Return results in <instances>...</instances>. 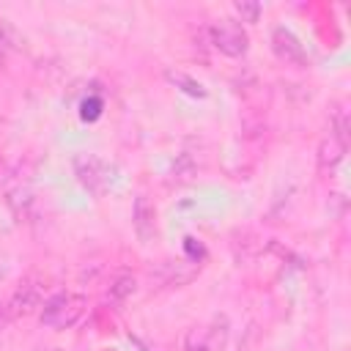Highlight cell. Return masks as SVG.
Returning <instances> with one entry per match:
<instances>
[{
    "label": "cell",
    "mask_w": 351,
    "mask_h": 351,
    "mask_svg": "<svg viewBox=\"0 0 351 351\" xmlns=\"http://www.w3.org/2000/svg\"><path fill=\"white\" fill-rule=\"evenodd\" d=\"M41 302H44V280L38 274H27L14 288V293L8 299V313H11V318L14 315H30L41 307Z\"/></svg>",
    "instance_id": "3"
},
{
    "label": "cell",
    "mask_w": 351,
    "mask_h": 351,
    "mask_svg": "<svg viewBox=\"0 0 351 351\" xmlns=\"http://www.w3.org/2000/svg\"><path fill=\"white\" fill-rule=\"evenodd\" d=\"M85 313V296L82 293H55L41 307V324L49 329H69L74 326Z\"/></svg>",
    "instance_id": "1"
},
{
    "label": "cell",
    "mask_w": 351,
    "mask_h": 351,
    "mask_svg": "<svg viewBox=\"0 0 351 351\" xmlns=\"http://www.w3.org/2000/svg\"><path fill=\"white\" fill-rule=\"evenodd\" d=\"M271 49H274V55H277L282 63H288V66H296V69L307 66V52H304V47H302L299 38H296L291 30H285V27H274V33H271Z\"/></svg>",
    "instance_id": "5"
},
{
    "label": "cell",
    "mask_w": 351,
    "mask_h": 351,
    "mask_svg": "<svg viewBox=\"0 0 351 351\" xmlns=\"http://www.w3.org/2000/svg\"><path fill=\"white\" fill-rule=\"evenodd\" d=\"M186 351H206V343L197 332H189L186 335Z\"/></svg>",
    "instance_id": "13"
},
{
    "label": "cell",
    "mask_w": 351,
    "mask_h": 351,
    "mask_svg": "<svg viewBox=\"0 0 351 351\" xmlns=\"http://www.w3.org/2000/svg\"><path fill=\"white\" fill-rule=\"evenodd\" d=\"M5 200L11 206V211L19 219H27L33 211V189L27 184V178L22 176H8L5 178Z\"/></svg>",
    "instance_id": "7"
},
{
    "label": "cell",
    "mask_w": 351,
    "mask_h": 351,
    "mask_svg": "<svg viewBox=\"0 0 351 351\" xmlns=\"http://www.w3.org/2000/svg\"><path fill=\"white\" fill-rule=\"evenodd\" d=\"M132 228H134V236L143 244H151L156 239V208L151 206V200L145 195H137L134 197V206H132Z\"/></svg>",
    "instance_id": "6"
},
{
    "label": "cell",
    "mask_w": 351,
    "mask_h": 351,
    "mask_svg": "<svg viewBox=\"0 0 351 351\" xmlns=\"http://www.w3.org/2000/svg\"><path fill=\"white\" fill-rule=\"evenodd\" d=\"M233 8H236V14L241 16V22H258V19H261V5L252 3V0H239Z\"/></svg>",
    "instance_id": "12"
},
{
    "label": "cell",
    "mask_w": 351,
    "mask_h": 351,
    "mask_svg": "<svg viewBox=\"0 0 351 351\" xmlns=\"http://www.w3.org/2000/svg\"><path fill=\"white\" fill-rule=\"evenodd\" d=\"M208 38H211V44H214L222 55H228V58H239V55H244L247 47H250V38H247L244 27L236 25V22H230V19L214 22V25L208 27Z\"/></svg>",
    "instance_id": "4"
},
{
    "label": "cell",
    "mask_w": 351,
    "mask_h": 351,
    "mask_svg": "<svg viewBox=\"0 0 351 351\" xmlns=\"http://www.w3.org/2000/svg\"><path fill=\"white\" fill-rule=\"evenodd\" d=\"M165 80H167L170 85H176L178 90L189 93V96H197V99H203V96H206V88H203V82H197V80H195V77H189L186 71H178V69H167V71H165Z\"/></svg>",
    "instance_id": "10"
},
{
    "label": "cell",
    "mask_w": 351,
    "mask_h": 351,
    "mask_svg": "<svg viewBox=\"0 0 351 351\" xmlns=\"http://www.w3.org/2000/svg\"><path fill=\"white\" fill-rule=\"evenodd\" d=\"M195 176H197V162H195V156H192L189 151H181V154L176 156L173 167H170V181H173V184H189Z\"/></svg>",
    "instance_id": "9"
},
{
    "label": "cell",
    "mask_w": 351,
    "mask_h": 351,
    "mask_svg": "<svg viewBox=\"0 0 351 351\" xmlns=\"http://www.w3.org/2000/svg\"><path fill=\"white\" fill-rule=\"evenodd\" d=\"M110 165L93 154H77L74 156V176L90 195H104L110 186Z\"/></svg>",
    "instance_id": "2"
},
{
    "label": "cell",
    "mask_w": 351,
    "mask_h": 351,
    "mask_svg": "<svg viewBox=\"0 0 351 351\" xmlns=\"http://www.w3.org/2000/svg\"><path fill=\"white\" fill-rule=\"evenodd\" d=\"M134 288H137V282H134V277H132V274H118V277L112 280V285H110L107 296H110L112 302H123V299H129V296L134 293Z\"/></svg>",
    "instance_id": "11"
},
{
    "label": "cell",
    "mask_w": 351,
    "mask_h": 351,
    "mask_svg": "<svg viewBox=\"0 0 351 351\" xmlns=\"http://www.w3.org/2000/svg\"><path fill=\"white\" fill-rule=\"evenodd\" d=\"M0 60H3V47H0Z\"/></svg>",
    "instance_id": "14"
},
{
    "label": "cell",
    "mask_w": 351,
    "mask_h": 351,
    "mask_svg": "<svg viewBox=\"0 0 351 351\" xmlns=\"http://www.w3.org/2000/svg\"><path fill=\"white\" fill-rule=\"evenodd\" d=\"M343 156H346V145H343L340 140H335L332 134H326V137L321 140V145H318V167H321V170H329V167H335Z\"/></svg>",
    "instance_id": "8"
}]
</instances>
